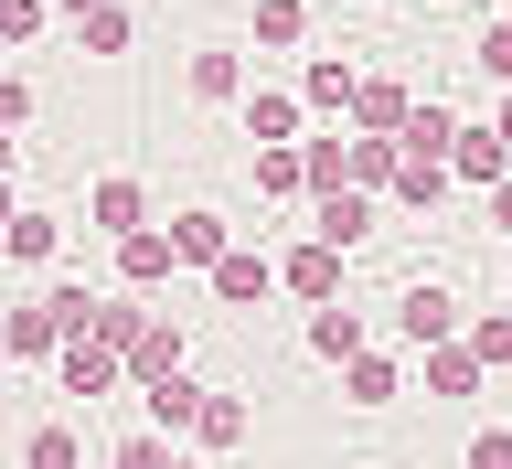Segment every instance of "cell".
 <instances>
[{
  "mask_svg": "<svg viewBox=\"0 0 512 469\" xmlns=\"http://www.w3.org/2000/svg\"><path fill=\"white\" fill-rule=\"evenodd\" d=\"M54 11H64V22H75V32H86L96 11H118V0H54Z\"/></svg>",
  "mask_w": 512,
  "mask_h": 469,
  "instance_id": "33",
  "label": "cell"
},
{
  "mask_svg": "<svg viewBox=\"0 0 512 469\" xmlns=\"http://www.w3.org/2000/svg\"><path fill=\"white\" fill-rule=\"evenodd\" d=\"M128 43H139V22H128V0H118V11H96V22H86V54H128Z\"/></svg>",
  "mask_w": 512,
  "mask_h": 469,
  "instance_id": "28",
  "label": "cell"
},
{
  "mask_svg": "<svg viewBox=\"0 0 512 469\" xmlns=\"http://www.w3.org/2000/svg\"><path fill=\"white\" fill-rule=\"evenodd\" d=\"M192 438H203V448H235V438H246V406H235V395H214V406H203V427H192Z\"/></svg>",
  "mask_w": 512,
  "mask_h": 469,
  "instance_id": "27",
  "label": "cell"
},
{
  "mask_svg": "<svg viewBox=\"0 0 512 469\" xmlns=\"http://www.w3.org/2000/svg\"><path fill=\"white\" fill-rule=\"evenodd\" d=\"M491 224H502V235H512V182H502V192H491Z\"/></svg>",
  "mask_w": 512,
  "mask_h": 469,
  "instance_id": "35",
  "label": "cell"
},
{
  "mask_svg": "<svg viewBox=\"0 0 512 469\" xmlns=\"http://www.w3.org/2000/svg\"><path fill=\"white\" fill-rule=\"evenodd\" d=\"M171 246H182V267H224V256H235V235H224L214 203H192V214H171Z\"/></svg>",
  "mask_w": 512,
  "mask_h": 469,
  "instance_id": "11",
  "label": "cell"
},
{
  "mask_svg": "<svg viewBox=\"0 0 512 469\" xmlns=\"http://www.w3.org/2000/svg\"><path fill=\"white\" fill-rule=\"evenodd\" d=\"M491 11H512V0H491Z\"/></svg>",
  "mask_w": 512,
  "mask_h": 469,
  "instance_id": "40",
  "label": "cell"
},
{
  "mask_svg": "<svg viewBox=\"0 0 512 469\" xmlns=\"http://www.w3.org/2000/svg\"><path fill=\"white\" fill-rule=\"evenodd\" d=\"M256 43L267 54H299L310 43V0H256Z\"/></svg>",
  "mask_w": 512,
  "mask_h": 469,
  "instance_id": "18",
  "label": "cell"
},
{
  "mask_svg": "<svg viewBox=\"0 0 512 469\" xmlns=\"http://www.w3.org/2000/svg\"><path fill=\"white\" fill-rule=\"evenodd\" d=\"M86 224H96V235H118V246H128V235H150V192L128 182V171H107V182L86 192Z\"/></svg>",
  "mask_w": 512,
  "mask_h": 469,
  "instance_id": "4",
  "label": "cell"
},
{
  "mask_svg": "<svg viewBox=\"0 0 512 469\" xmlns=\"http://www.w3.org/2000/svg\"><path fill=\"white\" fill-rule=\"evenodd\" d=\"M22 469H86V438H75V427H32V438H22Z\"/></svg>",
  "mask_w": 512,
  "mask_h": 469,
  "instance_id": "22",
  "label": "cell"
},
{
  "mask_svg": "<svg viewBox=\"0 0 512 469\" xmlns=\"http://www.w3.org/2000/svg\"><path fill=\"white\" fill-rule=\"evenodd\" d=\"M203 406H214V395H203V384H192V374L150 384V427H160V438H182V427H203Z\"/></svg>",
  "mask_w": 512,
  "mask_h": 469,
  "instance_id": "15",
  "label": "cell"
},
{
  "mask_svg": "<svg viewBox=\"0 0 512 469\" xmlns=\"http://www.w3.org/2000/svg\"><path fill=\"white\" fill-rule=\"evenodd\" d=\"M171 267H182V246H171V224H150V235H128V246H118V278H128V288H160Z\"/></svg>",
  "mask_w": 512,
  "mask_h": 469,
  "instance_id": "14",
  "label": "cell"
},
{
  "mask_svg": "<svg viewBox=\"0 0 512 469\" xmlns=\"http://www.w3.org/2000/svg\"><path fill=\"white\" fill-rule=\"evenodd\" d=\"M43 22H54V0H0V43H32Z\"/></svg>",
  "mask_w": 512,
  "mask_h": 469,
  "instance_id": "29",
  "label": "cell"
},
{
  "mask_svg": "<svg viewBox=\"0 0 512 469\" xmlns=\"http://www.w3.org/2000/svg\"><path fill=\"white\" fill-rule=\"evenodd\" d=\"M310 352L320 363H363V320L352 310H310Z\"/></svg>",
  "mask_w": 512,
  "mask_h": 469,
  "instance_id": "20",
  "label": "cell"
},
{
  "mask_svg": "<svg viewBox=\"0 0 512 469\" xmlns=\"http://www.w3.org/2000/svg\"><path fill=\"white\" fill-rule=\"evenodd\" d=\"M0 374H11V331H0Z\"/></svg>",
  "mask_w": 512,
  "mask_h": 469,
  "instance_id": "38",
  "label": "cell"
},
{
  "mask_svg": "<svg viewBox=\"0 0 512 469\" xmlns=\"http://www.w3.org/2000/svg\"><path fill=\"white\" fill-rule=\"evenodd\" d=\"M11 171H22V139H11V128H0V182H11Z\"/></svg>",
  "mask_w": 512,
  "mask_h": 469,
  "instance_id": "34",
  "label": "cell"
},
{
  "mask_svg": "<svg viewBox=\"0 0 512 469\" xmlns=\"http://www.w3.org/2000/svg\"><path fill=\"white\" fill-rule=\"evenodd\" d=\"M310 235L320 246H363V235H374V192H331V203H310Z\"/></svg>",
  "mask_w": 512,
  "mask_h": 469,
  "instance_id": "8",
  "label": "cell"
},
{
  "mask_svg": "<svg viewBox=\"0 0 512 469\" xmlns=\"http://www.w3.org/2000/svg\"><path fill=\"white\" fill-rule=\"evenodd\" d=\"M470 352H480V363H512V320H502V310L470 320Z\"/></svg>",
  "mask_w": 512,
  "mask_h": 469,
  "instance_id": "30",
  "label": "cell"
},
{
  "mask_svg": "<svg viewBox=\"0 0 512 469\" xmlns=\"http://www.w3.org/2000/svg\"><path fill=\"white\" fill-rule=\"evenodd\" d=\"M427 384H438V395H470V384H480V352H470V342L427 352Z\"/></svg>",
  "mask_w": 512,
  "mask_h": 469,
  "instance_id": "24",
  "label": "cell"
},
{
  "mask_svg": "<svg viewBox=\"0 0 512 469\" xmlns=\"http://www.w3.org/2000/svg\"><path fill=\"white\" fill-rule=\"evenodd\" d=\"M192 96H203V107H246V54H224V43H214V54H192Z\"/></svg>",
  "mask_w": 512,
  "mask_h": 469,
  "instance_id": "13",
  "label": "cell"
},
{
  "mask_svg": "<svg viewBox=\"0 0 512 469\" xmlns=\"http://www.w3.org/2000/svg\"><path fill=\"white\" fill-rule=\"evenodd\" d=\"M470 64H480V75H491V86L512 96V11H491V22L470 32Z\"/></svg>",
  "mask_w": 512,
  "mask_h": 469,
  "instance_id": "21",
  "label": "cell"
},
{
  "mask_svg": "<svg viewBox=\"0 0 512 469\" xmlns=\"http://www.w3.org/2000/svg\"><path fill=\"white\" fill-rule=\"evenodd\" d=\"M0 331H11V363H43V352H64V342H75V331L54 320V299H22Z\"/></svg>",
  "mask_w": 512,
  "mask_h": 469,
  "instance_id": "10",
  "label": "cell"
},
{
  "mask_svg": "<svg viewBox=\"0 0 512 469\" xmlns=\"http://www.w3.org/2000/svg\"><path fill=\"white\" fill-rule=\"evenodd\" d=\"M0 320H11V278H0Z\"/></svg>",
  "mask_w": 512,
  "mask_h": 469,
  "instance_id": "39",
  "label": "cell"
},
{
  "mask_svg": "<svg viewBox=\"0 0 512 469\" xmlns=\"http://www.w3.org/2000/svg\"><path fill=\"white\" fill-rule=\"evenodd\" d=\"M470 469H512V427H480V438H470Z\"/></svg>",
  "mask_w": 512,
  "mask_h": 469,
  "instance_id": "32",
  "label": "cell"
},
{
  "mask_svg": "<svg viewBox=\"0 0 512 469\" xmlns=\"http://www.w3.org/2000/svg\"><path fill=\"white\" fill-rule=\"evenodd\" d=\"M352 406H395V363H384V352L352 363Z\"/></svg>",
  "mask_w": 512,
  "mask_h": 469,
  "instance_id": "26",
  "label": "cell"
},
{
  "mask_svg": "<svg viewBox=\"0 0 512 469\" xmlns=\"http://www.w3.org/2000/svg\"><path fill=\"white\" fill-rule=\"evenodd\" d=\"M299 118H310L299 86H256L246 96V139H256V150H299Z\"/></svg>",
  "mask_w": 512,
  "mask_h": 469,
  "instance_id": "3",
  "label": "cell"
},
{
  "mask_svg": "<svg viewBox=\"0 0 512 469\" xmlns=\"http://www.w3.org/2000/svg\"><path fill=\"white\" fill-rule=\"evenodd\" d=\"M267 288H278V256H267V246H235L214 267V299H224V310H246V299H267Z\"/></svg>",
  "mask_w": 512,
  "mask_h": 469,
  "instance_id": "9",
  "label": "cell"
},
{
  "mask_svg": "<svg viewBox=\"0 0 512 469\" xmlns=\"http://www.w3.org/2000/svg\"><path fill=\"white\" fill-rule=\"evenodd\" d=\"M299 160H310V203H331V192H352V139H342V128H331V139H310Z\"/></svg>",
  "mask_w": 512,
  "mask_h": 469,
  "instance_id": "17",
  "label": "cell"
},
{
  "mask_svg": "<svg viewBox=\"0 0 512 469\" xmlns=\"http://www.w3.org/2000/svg\"><path fill=\"white\" fill-rule=\"evenodd\" d=\"M406 118H416V96L395 86V75H363V96H352V128H363V139H406Z\"/></svg>",
  "mask_w": 512,
  "mask_h": 469,
  "instance_id": "7",
  "label": "cell"
},
{
  "mask_svg": "<svg viewBox=\"0 0 512 469\" xmlns=\"http://www.w3.org/2000/svg\"><path fill=\"white\" fill-rule=\"evenodd\" d=\"M278 288H299L310 310H342V246H299V256H278Z\"/></svg>",
  "mask_w": 512,
  "mask_h": 469,
  "instance_id": "5",
  "label": "cell"
},
{
  "mask_svg": "<svg viewBox=\"0 0 512 469\" xmlns=\"http://www.w3.org/2000/svg\"><path fill=\"white\" fill-rule=\"evenodd\" d=\"M54 246H64V224L54 214H22L11 235H0V267H54Z\"/></svg>",
  "mask_w": 512,
  "mask_h": 469,
  "instance_id": "16",
  "label": "cell"
},
{
  "mask_svg": "<svg viewBox=\"0 0 512 469\" xmlns=\"http://www.w3.org/2000/svg\"><path fill=\"white\" fill-rule=\"evenodd\" d=\"M299 150H310V139H299ZM299 150H256V160H246L267 203H288V192H310V160H299Z\"/></svg>",
  "mask_w": 512,
  "mask_h": 469,
  "instance_id": "19",
  "label": "cell"
},
{
  "mask_svg": "<svg viewBox=\"0 0 512 469\" xmlns=\"http://www.w3.org/2000/svg\"><path fill=\"white\" fill-rule=\"evenodd\" d=\"M491 128H502V139H512V96H502V107H491Z\"/></svg>",
  "mask_w": 512,
  "mask_h": 469,
  "instance_id": "37",
  "label": "cell"
},
{
  "mask_svg": "<svg viewBox=\"0 0 512 469\" xmlns=\"http://www.w3.org/2000/svg\"><path fill=\"white\" fill-rule=\"evenodd\" d=\"M0 128H32V75H0Z\"/></svg>",
  "mask_w": 512,
  "mask_h": 469,
  "instance_id": "31",
  "label": "cell"
},
{
  "mask_svg": "<svg viewBox=\"0 0 512 469\" xmlns=\"http://www.w3.org/2000/svg\"><path fill=\"white\" fill-rule=\"evenodd\" d=\"M459 182V171H448V160H416L406 150V171H395V203H427V214H438V192Z\"/></svg>",
  "mask_w": 512,
  "mask_h": 469,
  "instance_id": "23",
  "label": "cell"
},
{
  "mask_svg": "<svg viewBox=\"0 0 512 469\" xmlns=\"http://www.w3.org/2000/svg\"><path fill=\"white\" fill-rule=\"evenodd\" d=\"M107 469H182V459H171L160 427H139V438H118V459H107Z\"/></svg>",
  "mask_w": 512,
  "mask_h": 469,
  "instance_id": "25",
  "label": "cell"
},
{
  "mask_svg": "<svg viewBox=\"0 0 512 469\" xmlns=\"http://www.w3.org/2000/svg\"><path fill=\"white\" fill-rule=\"evenodd\" d=\"M11 224H22V203H11V182H0V235H11Z\"/></svg>",
  "mask_w": 512,
  "mask_h": 469,
  "instance_id": "36",
  "label": "cell"
},
{
  "mask_svg": "<svg viewBox=\"0 0 512 469\" xmlns=\"http://www.w3.org/2000/svg\"><path fill=\"white\" fill-rule=\"evenodd\" d=\"M448 171H459V182H480V192H502V182H512V139H502L491 118H470L459 139H448Z\"/></svg>",
  "mask_w": 512,
  "mask_h": 469,
  "instance_id": "2",
  "label": "cell"
},
{
  "mask_svg": "<svg viewBox=\"0 0 512 469\" xmlns=\"http://www.w3.org/2000/svg\"><path fill=\"white\" fill-rule=\"evenodd\" d=\"M448 331H459V299H448L438 278H416L406 299H395V342H416V352H448Z\"/></svg>",
  "mask_w": 512,
  "mask_h": 469,
  "instance_id": "1",
  "label": "cell"
},
{
  "mask_svg": "<svg viewBox=\"0 0 512 469\" xmlns=\"http://www.w3.org/2000/svg\"><path fill=\"white\" fill-rule=\"evenodd\" d=\"M299 96H310V118H352V96H363L352 54H310L299 64Z\"/></svg>",
  "mask_w": 512,
  "mask_h": 469,
  "instance_id": "6",
  "label": "cell"
},
{
  "mask_svg": "<svg viewBox=\"0 0 512 469\" xmlns=\"http://www.w3.org/2000/svg\"><path fill=\"white\" fill-rule=\"evenodd\" d=\"M54 374H64V395H107L128 363H118L107 342H64V352H54Z\"/></svg>",
  "mask_w": 512,
  "mask_h": 469,
  "instance_id": "12",
  "label": "cell"
}]
</instances>
